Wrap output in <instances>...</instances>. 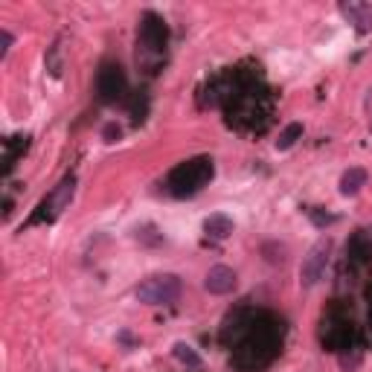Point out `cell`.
Instances as JSON below:
<instances>
[{
    "label": "cell",
    "mask_w": 372,
    "mask_h": 372,
    "mask_svg": "<svg viewBox=\"0 0 372 372\" xmlns=\"http://www.w3.org/2000/svg\"><path fill=\"white\" fill-rule=\"evenodd\" d=\"M183 291V282L180 277L175 274H154L149 279H143L137 288H134V297L146 306H169L180 297Z\"/></svg>",
    "instance_id": "6da1fadb"
},
{
    "label": "cell",
    "mask_w": 372,
    "mask_h": 372,
    "mask_svg": "<svg viewBox=\"0 0 372 372\" xmlns=\"http://www.w3.org/2000/svg\"><path fill=\"white\" fill-rule=\"evenodd\" d=\"M329 256H332V238H326V236L317 238V242L308 248V253L303 256V265H300V285L303 288H311L326 277Z\"/></svg>",
    "instance_id": "7a4b0ae2"
},
{
    "label": "cell",
    "mask_w": 372,
    "mask_h": 372,
    "mask_svg": "<svg viewBox=\"0 0 372 372\" xmlns=\"http://www.w3.org/2000/svg\"><path fill=\"white\" fill-rule=\"evenodd\" d=\"M236 285H238V277H236L233 268H227V265H212V268L207 271V277H204V288L216 297L233 294Z\"/></svg>",
    "instance_id": "3957f363"
},
{
    "label": "cell",
    "mask_w": 372,
    "mask_h": 372,
    "mask_svg": "<svg viewBox=\"0 0 372 372\" xmlns=\"http://www.w3.org/2000/svg\"><path fill=\"white\" fill-rule=\"evenodd\" d=\"M340 15L347 18L358 33L372 30V4H340Z\"/></svg>",
    "instance_id": "277c9868"
},
{
    "label": "cell",
    "mask_w": 372,
    "mask_h": 372,
    "mask_svg": "<svg viewBox=\"0 0 372 372\" xmlns=\"http://www.w3.org/2000/svg\"><path fill=\"white\" fill-rule=\"evenodd\" d=\"M73 192H76V178L67 175V178L56 186V190H52V195H50V209H52V216H59V212H64V209L70 207Z\"/></svg>",
    "instance_id": "5b68a950"
},
{
    "label": "cell",
    "mask_w": 372,
    "mask_h": 372,
    "mask_svg": "<svg viewBox=\"0 0 372 372\" xmlns=\"http://www.w3.org/2000/svg\"><path fill=\"white\" fill-rule=\"evenodd\" d=\"M361 186H366V169L352 166V169H347V172L340 175V195L352 198V195L361 192Z\"/></svg>",
    "instance_id": "8992f818"
},
{
    "label": "cell",
    "mask_w": 372,
    "mask_h": 372,
    "mask_svg": "<svg viewBox=\"0 0 372 372\" xmlns=\"http://www.w3.org/2000/svg\"><path fill=\"white\" fill-rule=\"evenodd\" d=\"M204 230H207V236H212V238H227V236L233 233V221L224 216V212H216V216H209V219L204 221Z\"/></svg>",
    "instance_id": "52a82bcc"
},
{
    "label": "cell",
    "mask_w": 372,
    "mask_h": 372,
    "mask_svg": "<svg viewBox=\"0 0 372 372\" xmlns=\"http://www.w3.org/2000/svg\"><path fill=\"white\" fill-rule=\"evenodd\" d=\"M300 134H303V125H300V122H291V125L282 131V134H279V140H277V149H279V151L291 149V146L297 143V137H300Z\"/></svg>",
    "instance_id": "ba28073f"
},
{
    "label": "cell",
    "mask_w": 372,
    "mask_h": 372,
    "mask_svg": "<svg viewBox=\"0 0 372 372\" xmlns=\"http://www.w3.org/2000/svg\"><path fill=\"white\" fill-rule=\"evenodd\" d=\"M175 358L180 364H190V366H201V355L190 347V343H175Z\"/></svg>",
    "instance_id": "9c48e42d"
},
{
    "label": "cell",
    "mask_w": 372,
    "mask_h": 372,
    "mask_svg": "<svg viewBox=\"0 0 372 372\" xmlns=\"http://www.w3.org/2000/svg\"><path fill=\"white\" fill-rule=\"evenodd\" d=\"M364 117H366V122L372 128V85L366 88V96H364Z\"/></svg>",
    "instance_id": "30bf717a"
},
{
    "label": "cell",
    "mask_w": 372,
    "mask_h": 372,
    "mask_svg": "<svg viewBox=\"0 0 372 372\" xmlns=\"http://www.w3.org/2000/svg\"><path fill=\"white\" fill-rule=\"evenodd\" d=\"M0 44H4L0 47V56H6V52L12 50V33L9 30H0Z\"/></svg>",
    "instance_id": "8fae6325"
},
{
    "label": "cell",
    "mask_w": 372,
    "mask_h": 372,
    "mask_svg": "<svg viewBox=\"0 0 372 372\" xmlns=\"http://www.w3.org/2000/svg\"><path fill=\"white\" fill-rule=\"evenodd\" d=\"M122 131H120V125H108L105 128V137H108V143H114V137H120Z\"/></svg>",
    "instance_id": "7c38bea8"
}]
</instances>
